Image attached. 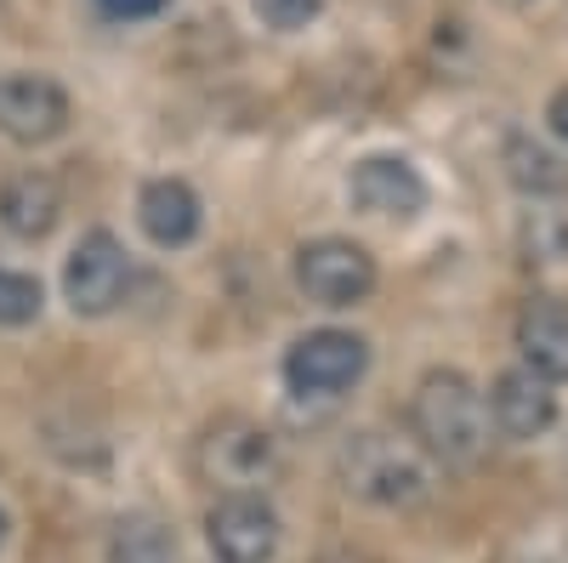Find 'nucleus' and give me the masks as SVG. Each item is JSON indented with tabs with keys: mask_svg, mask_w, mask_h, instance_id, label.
Wrapping results in <instances>:
<instances>
[{
	"mask_svg": "<svg viewBox=\"0 0 568 563\" xmlns=\"http://www.w3.org/2000/svg\"><path fill=\"white\" fill-rule=\"evenodd\" d=\"M409 433L438 466H478L495 433L484 388L460 370H426L409 393Z\"/></svg>",
	"mask_w": 568,
	"mask_h": 563,
	"instance_id": "f257e3e1",
	"label": "nucleus"
},
{
	"mask_svg": "<svg viewBox=\"0 0 568 563\" xmlns=\"http://www.w3.org/2000/svg\"><path fill=\"white\" fill-rule=\"evenodd\" d=\"M336 484L364 506H420L438 490V461L420 450V439H398L382 428L347 433L336 450Z\"/></svg>",
	"mask_w": 568,
	"mask_h": 563,
	"instance_id": "f03ea898",
	"label": "nucleus"
},
{
	"mask_svg": "<svg viewBox=\"0 0 568 563\" xmlns=\"http://www.w3.org/2000/svg\"><path fill=\"white\" fill-rule=\"evenodd\" d=\"M278 439L251 415H216L211 428L194 439V473L200 484H211L216 495L233 490H267L278 479Z\"/></svg>",
	"mask_w": 568,
	"mask_h": 563,
	"instance_id": "7ed1b4c3",
	"label": "nucleus"
},
{
	"mask_svg": "<svg viewBox=\"0 0 568 563\" xmlns=\"http://www.w3.org/2000/svg\"><path fill=\"white\" fill-rule=\"evenodd\" d=\"M375 257L358 240H342V233H324V240H307L296 251V285L307 302L318 308H358L375 291Z\"/></svg>",
	"mask_w": 568,
	"mask_h": 563,
	"instance_id": "20e7f679",
	"label": "nucleus"
},
{
	"mask_svg": "<svg viewBox=\"0 0 568 563\" xmlns=\"http://www.w3.org/2000/svg\"><path fill=\"white\" fill-rule=\"evenodd\" d=\"M369 370V342L353 331H307L284 353V382L302 399H342L364 382Z\"/></svg>",
	"mask_w": 568,
	"mask_h": 563,
	"instance_id": "39448f33",
	"label": "nucleus"
},
{
	"mask_svg": "<svg viewBox=\"0 0 568 563\" xmlns=\"http://www.w3.org/2000/svg\"><path fill=\"white\" fill-rule=\"evenodd\" d=\"M205 541L216 563H273L284 546V524L262 490L216 495L205 512Z\"/></svg>",
	"mask_w": 568,
	"mask_h": 563,
	"instance_id": "423d86ee",
	"label": "nucleus"
},
{
	"mask_svg": "<svg viewBox=\"0 0 568 563\" xmlns=\"http://www.w3.org/2000/svg\"><path fill=\"white\" fill-rule=\"evenodd\" d=\"M131 291V257L109 228H91L63 262V302L80 319H109Z\"/></svg>",
	"mask_w": 568,
	"mask_h": 563,
	"instance_id": "0eeeda50",
	"label": "nucleus"
},
{
	"mask_svg": "<svg viewBox=\"0 0 568 563\" xmlns=\"http://www.w3.org/2000/svg\"><path fill=\"white\" fill-rule=\"evenodd\" d=\"M69 91L45 74H0V137L40 149L69 131Z\"/></svg>",
	"mask_w": 568,
	"mask_h": 563,
	"instance_id": "6e6552de",
	"label": "nucleus"
},
{
	"mask_svg": "<svg viewBox=\"0 0 568 563\" xmlns=\"http://www.w3.org/2000/svg\"><path fill=\"white\" fill-rule=\"evenodd\" d=\"M489 415H495V433L500 439H546L551 421H557V382L540 375L535 364H517V370H500L495 388H489Z\"/></svg>",
	"mask_w": 568,
	"mask_h": 563,
	"instance_id": "1a4fd4ad",
	"label": "nucleus"
},
{
	"mask_svg": "<svg viewBox=\"0 0 568 563\" xmlns=\"http://www.w3.org/2000/svg\"><path fill=\"white\" fill-rule=\"evenodd\" d=\"M347 194H353V205L369 211V217L404 222V217H415V211L426 205V177H420L409 160H398V154H369V160L353 165Z\"/></svg>",
	"mask_w": 568,
	"mask_h": 563,
	"instance_id": "9d476101",
	"label": "nucleus"
},
{
	"mask_svg": "<svg viewBox=\"0 0 568 563\" xmlns=\"http://www.w3.org/2000/svg\"><path fill=\"white\" fill-rule=\"evenodd\" d=\"M63 222V182L40 165L7 171L0 177V228L12 240H45Z\"/></svg>",
	"mask_w": 568,
	"mask_h": 563,
	"instance_id": "9b49d317",
	"label": "nucleus"
},
{
	"mask_svg": "<svg viewBox=\"0 0 568 563\" xmlns=\"http://www.w3.org/2000/svg\"><path fill=\"white\" fill-rule=\"evenodd\" d=\"M136 222H142V233H149L160 251H182L200 233L205 211H200V194L182 177H154L136 194Z\"/></svg>",
	"mask_w": 568,
	"mask_h": 563,
	"instance_id": "f8f14e48",
	"label": "nucleus"
},
{
	"mask_svg": "<svg viewBox=\"0 0 568 563\" xmlns=\"http://www.w3.org/2000/svg\"><path fill=\"white\" fill-rule=\"evenodd\" d=\"M517 348L524 364H535L551 382H568V308L557 296H535L517 313Z\"/></svg>",
	"mask_w": 568,
	"mask_h": 563,
	"instance_id": "ddd939ff",
	"label": "nucleus"
},
{
	"mask_svg": "<svg viewBox=\"0 0 568 563\" xmlns=\"http://www.w3.org/2000/svg\"><path fill=\"white\" fill-rule=\"evenodd\" d=\"M109 563H176V535L160 512H125L109 530Z\"/></svg>",
	"mask_w": 568,
	"mask_h": 563,
	"instance_id": "4468645a",
	"label": "nucleus"
},
{
	"mask_svg": "<svg viewBox=\"0 0 568 563\" xmlns=\"http://www.w3.org/2000/svg\"><path fill=\"white\" fill-rule=\"evenodd\" d=\"M500 160H506V177H511L517 194H529V200L568 194V165H562L546 143H535V137H511Z\"/></svg>",
	"mask_w": 568,
	"mask_h": 563,
	"instance_id": "2eb2a0df",
	"label": "nucleus"
},
{
	"mask_svg": "<svg viewBox=\"0 0 568 563\" xmlns=\"http://www.w3.org/2000/svg\"><path fill=\"white\" fill-rule=\"evenodd\" d=\"M45 308V291L34 273H18V268H0V331H23L34 324Z\"/></svg>",
	"mask_w": 568,
	"mask_h": 563,
	"instance_id": "dca6fc26",
	"label": "nucleus"
},
{
	"mask_svg": "<svg viewBox=\"0 0 568 563\" xmlns=\"http://www.w3.org/2000/svg\"><path fill=\"white\" fill-rule=\"evenodd\" d=\"M524 257L535 268H551L568 257V217L562 211H529L524 222Z\"/></svg>",
	"mask_w": 568,
	"mask_h": 563,
	"instance_id": "f3484780",
	"label": "nucleus"
},
{
	"mask_svg": "<svg viewBox=\"0 0 568 563\" xmlns=\"http://www.w3.org/2000/svg\"><path fill=\"white\" fill-rule=\"evenodd\" d=\"M251 7L262 12V23H267V29L291 34V29H307V23L318 18L324 0H251Z\"/></svg>",
	"mask_w": 568,
	"mask_h": 563,
	"instance_id": "a211bd4d",
	"label": "nucleus"
},
{
	"mask_svg": "<svg viewBox=\"0 0 568 563\" xmlns=\"http://www.w3.org/2000/svg\"><path fill=\"white\" fill-rule=\"evenodd\" d=\"M98 7H103L109 18H154L165 0H98Z\"/></svg>",
	"mask_w": 568,
	"mask_h": 563,
	"instance_id": "6ab92c4d",
	"label": "nucleus"
},
{
	"mask_svg": "<svg viewBox=\"0 0 568 563\" xmlns=\"http://www.w3.org/2000/svg\"><path fill=\"white\" fill-rule=\"evenodd\" d=\"M546 120H551V131L562 137V143H568V86L557 91V98H551V109H546Z\"/></svg>",
	"mask_w": 568,
	"mask_h": 563,
	"instance_id": "aec40b11",
	"label": "nucleus"
},
{
	"mask_svg": "<svg viewBox=\"0 0 568 563\" xmlns=\"http://www.w3.org/2000/svg\"><path fill=\"white\" fill-rule=\"evenodd\" d=\"M318 563H382V557H369V552H353V546H342V552H324Z\"/></svg>",
	"mask_w": 568,
	"mask_h": 563,
	"instance_id": "412c9836",
	"label": "nucleus"
},
{
	"mask_svg": "<svg viewBox=\"0 0 568 563\" xmlns=\"http://www.w3.org/2000/svg\"><path fill=\"white\" fill-rule=\"evenodd\" d=\"M7 530H12V524H7V512H0V546H7Z\"/></svg>",
	"mask_w": 568,
	"mask_h": 563,
	"instance_id": "4be33fe9",
	"label": "nucleus"
},
{
	"mask_svg": "<svg viewBox=\"0 0 568 563\" xmlns=\"http://www.w3.org/2000/svg\"><path fill=\"white\" fill-rule=\"evenodd\" d=\"M511 7H524V0H511Z\"/></svg>",
	"mask_w": 568,
	"mask_h": 563,
	"instance_id": "5701e85b",
	"label": "nucleus"
}]
</instances>
